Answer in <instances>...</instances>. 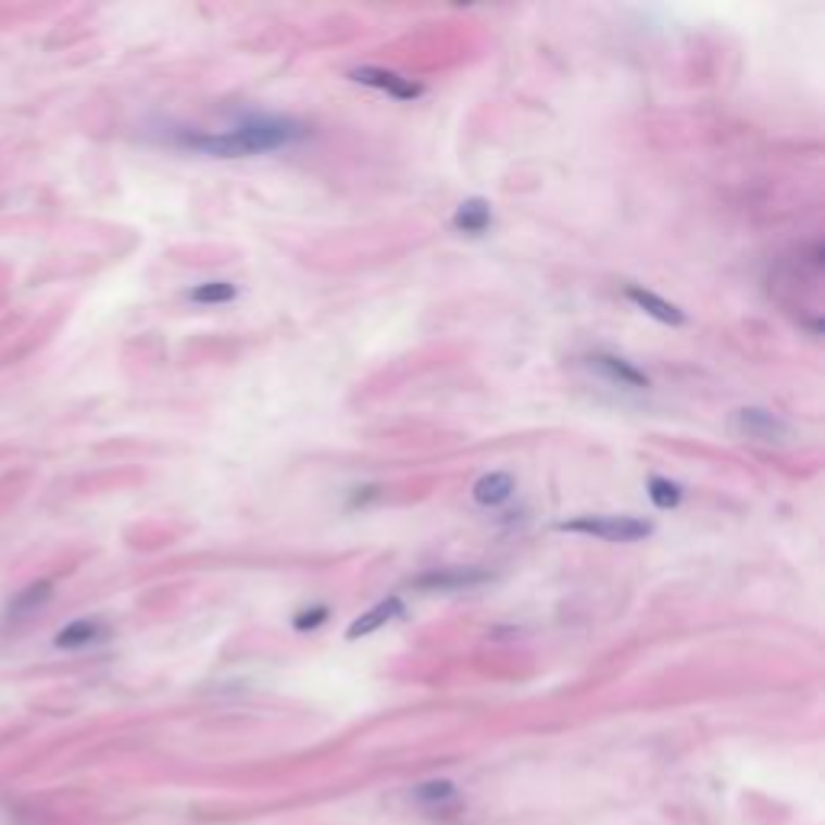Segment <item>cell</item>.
I'll list each match as a JSON object with an SVG mask.
<instances>
[{"mask_svg": "<svg viewBox=\"0 0 825 825\" xmlns=\"http://www.w3.org/2000/svg\"><path fill=\"white\" fill-rule=\"evenodd\" d=\"M307 126L293 116H246L223 133H182L178 142L213 159H249L277 149H290L307 139Z\"/></svg>", "mask_w": 825, "mask_h": 825, "instance_id": "cell-1", "label": "cell"}, {"mask_svg": "<svg viewBox=\"0 0 825 825\" xmlns=\"http://www.w3.org/2000/svg\"><path fill=\"white\" fill-rule=\"evenodd\" d=\"M561 533H577V536H593L603 542H642L654 533V526L639 516H577L567 523H558Z\"/></svg>", "mask_w": 825, "mask_h": 825, "instance_id": "cell-2", "label": "cell"}, {"mask_svg": "<svg viewBox=\"0 0 825 825\" xmlns=\"http://www.w3.org/2000/svg\"><path fill=\"white\" fill-rule=\"evenodd\" d=\"M733 429L741 439L761 442V446H787L793 439L790 423L780 420L777 413L764 410V407H741V410H735Z\"/></svg>", "mask_w": 825, "mask_h": 825, "instance_id": "cell-3", "label": "cell"}, {"mask_svg": "<svg viewBox=\"0 0 825 825\" xmlns=\"http://www.w3.org/2000/svg\"><path fill=\"white\" fill-rule=\"evenodd\" d=\"M587 365H590V371H597L603 380H610L613 387H623V390H648V387H651L648 374L639 371L633 362L620 359V355L597 352V355H590V359H587Z\"/></svg>", "mask_w": 825, "mask_h": 825, "instance_id": "cell-4", "label": "cell"}, {"mask_svg": "<svg viewBox=\"0 0 825 825\" xmlns=\"http://www.w3.org/2000/svg\"><path fill=\"white\" fill-rule=\"evenodd\" d=\"M355 85H365V88H374V91H384L390 93V97H397V100H416V97H423V85H416L413 78H403V75H397V72H387V68H355L352 75H349Z\"/></svg>", "mask_w": 825, "mask_h": 825, "instance_id": "cell-5", "label": "cell"}, {"mask_svg": "<svg viewBox=\"0 0 825 825\" xmlns=\"http://www.w3.org/2000/svg\"><path fill=\"white\" fill-rule=\"evenodd\" d=\"M403 613H407L403 600H400V597H387V600L374 603L367 613H362V616H359V620L349 626L346 639H349V642H355V639H365V636H371V633H377L380 626H387V623L400 620Z\"/></svg>", "mask_w": 825, "mask_h": 825, "instance_id": "cell-6", "label": "cell"}, {"mask_svg": "<svg viewBox=\"0 0 825 825\" xmlns=\"http://www.w3.org/2000/svg\"><path fill=\"white\" fill-rule=\"evenodd\" d=\"M626 297L648 313L651 320H658V323H664V326H684L687 323V316H684V310L680 307H674L671 300H664V297H658L654 290H645V287H636V284H629L626 287Z\"/></svg>", "mask_w": 825, "mask_h": 825, "instance_id": "cell-7", "label": "cell"}, {"mask_svg": "<svg viewBox=\"0 0 825 825\" xmlns=\"http://www.w3.org/2000/svg\"><path fill=\"white\" fill-rule=\"evenodd\" d=\"M513 493H516V477L510 471H490L471 490L474 503L480 507H503L507 500H513Z\"/></svg>", "mask_w": 825, "mask_h": 825, "instance_id": "cell-8", "label": "cell"}, {"mask_svg": "<svg viewBox=\"0 0 825 825\" xmlns=\"http://www.w3.org/2000/svg\"><path fill=\"white\" fill-rule=\"evenodd\" d=\"M452 226L464 236H484L493 226V210L484 197H467L459 203V210L452 216Z\"/></svg>", "mask_w": 825, "mask_h": 825, "instance_id": "cell-9", "label": "cell"}, {"mask_svg": "<svg viewBox=\"0 0 825 825\" xmlns=\"http://www.w3.org/2000/svg\"><path fill=\"white\" fill-rule=\"evenodd\" d=\"M52 600V584L49 580H36V584H29L26 590H20V593H13V600H10V607H7V616L10 620H23V616H33L39 607H46Z\"/></svg>", "mask_w": 825, "mask_h": 825, "instance_id": "cell-10", "label": "cell"}, {"mask_svg": "<svg viewBox=\"0 0 825 825\" xmlns=\"http://www.w3.org/2000/svg\"><path fill=\"white\" fill-rule=\"evenodd\" d=\"M100 639H107V626L100 620H75L55 636V645L59 648H88Z\"/></svg>", "mask_w": 825, "mask_h": 825, "instance_id": "cell-11", "label": "cell"}, {"mask_svg": "<svg viewBox=\"0 0 825 825\" xmlns=\"http://www.w3.org/2000/svg\"><path fill=\"white\" fill-rule=\"evenodd\" d=\"M480 580H487L484 571L452 567V571H433V574L420 577L416 587H423V590H461V587H471V584H480Z\"/></svg>", "mask_w": 825, "mask_h": 825, "instance_id": "cell-12", "label": "cell"}, {"mask_svg": "<svg viewBox=\"0 0 825 825\" xmlns=\"http://www.w3.org/2000/svg\"><path fill=\"white\" fill-rule=\"evenodd\" d=\"M236 297H239V290H236V284H229V280H203V284H193V287L187 290V300H190V303H200V307L229 303V300H236Z\"/></svg>", "mask_w": 825, "mask_h": 825, "instance_id": "cell-13", "label": "cell"}, {"mask_svg": "<svg viewBox=\"0 0 825 825\" xmlns=\"http://www.w3.org/2000/svg\"><path fill=\"white\" fill-rule=\"evenodd\" d=\"M648 497L658 510H677L684 500V487L667 477H648Z\"/></svg>", "mask_w": 825, "mask_h": 825, "instance_id": "cell-14", "label": "cell"}, {"mask_svg": "<svg viewBox=\"0 0 825 825\" xmlns=\"http://www.w3.org/2000/svg\"><path fill=\"white\" fill-rule=\"evenodd\" d=\"M416 800H423V803H446V800H455V787L449 784V780H433V784H423L420 790H416Z\"/></svg>", "mask_w": 825, "mask_h": 825, "instance_id": "cell-15", "label": "cell"}, {"mask_svg": "<svg viewBox=\"0 0 825 825\" xmlns=\"http://www.w3.org/2000/svg\"><path fill=\"white\" fill-rule=\"evenodd\" d=\"M326 620H329V610H326V607H310V610H300V613L293 616V629H297V633L320 629Z\"/></svg>", "mask_w": 825, "mask_h": 825, "instance_id": "cell-16", "label": "cell"}]
</instances>
